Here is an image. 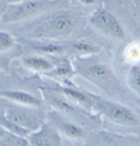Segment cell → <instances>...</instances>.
<instances>
[{
	"instance_id": "obj_1",
	"label": "cell",
	"mask_w": 140,
	"mask_h": 146,
	"mask_svg": "<svg viewBox=\"0 0 140 146\" xmlns=\"http://www.w3.org/2000/svg\"><path fill=\"white\" fill-rule=\"evenodd\" d=\"M90 23L99 30L115 39L125 38V29L113 14L106 10H97L90 19Z\"/></svg>"
},
{
	"instance_id": "obj_2",
	"label": "cell",
	"mask_w": 140,
	"mask_h": 146,
	"mask_svg": "<svg viewBox=\"0 0 140 146\" xmlns=\"http://www.w3.org/2000/svg\"><path fill=\"white\" fill-rule=\"evenodd\" d=\"M98 107L105 116L111 121L123 126H136L138 125V118L130 109L123 105L110 101H100Z\"/></svg>"
},
{
	"instance_id": "obj_3",
	"label": "cell",
	"mask_w": 140,
	"mask_h": 146,
	"mask_svg": "<svg viewBox=\"0 0 140 146\" xmlns=\"http://www.w3.org/2000/svg\"><path fill=\"white\" fill-rule=\"evenodd\" d=\"M6 118L27 131L37 129L39 126L37 117L32 113L24 111V110L11 108L7 111Z\"/></svg>"
},
{
	"instance_id": "obj_4",
	"label": "cell",
	"mask_w": 140,
	"mask_h": 146,
	"mask_svg": "<svg viewBox=\"0 0 140 146\" xmlns=\"http://www.w3.org/2000/svg\"><path fill=\"white\" fill-rule=\"evenodd\" d=\"M73 21L66 14L57 15L53 19L48 25L47 34L51 36H57V35H66L70 33L73 29Z\"/></svg>"
},
{
	"instance_id": "obj_5",
	"label": "cell",
	"mask_w": 140,
	"mask_h": 146,
	"mask_svg": "<svg viewBox=\"0 0 140 146\" xmlns=\"http://www.w3.org/2000/svg\"><path fill=\"white\" fill-rule=\"evenodd\" d=\"M32 146H59L60 137L58 133L48 126H44L40 131L31 137Z\"/></svg>"
},
{
	"instance_id": "obj_6",
	"label": "cell",
	"mask_w": 140,
	"mask_h": 146,
	"mask_svg": "<svg viewBox=\"0 0 140 146\" xmlns=\"http://www.w3.org/2000/svg\"><path fill=\"white\" fill-rule=\"evenodd\" d=\"M42 5L40 2H26V3L20 4L17 7H15L14 9L9 12L5 17V22H9V21H14L18 20V19L23 18L25 16H28L30 14H33L35 11L39 10Z\"/></svg>"
},
{
	"instance_id": "obj_7",
	"label": "cell",
	"mask_w": 140,
	"mask_h": 146,
	"mask_svg": "<svg viewBox=\"0 0 140 146\" xmlns=\"http://www.w3.org/2000/svg\"><path fill=\"white\" fill-rule=\"evenodd\" d=\"M2 95L11 98L13 100L18 101V102H22V103H25V104L40 105V101L37 100V98L28 95V94L22 93V92H17V91L4 92V93H2Z\"/></svg>"
},
{
	"instance_id": "obj_8",
	"label": "cell",
	"mask_w": 140,
	"mask_h": 146,
	"mask_svg": "<svg viewBox=\"0 0 140 146\" xmlns=\"http://www.w3.org/2000/svg\"><path fill=\"white\" fill-rule=\"evenodd\" d=\"M88 73L93 79L98 80L100 82L109 81V79L111 78L109 70L105 66H103V65H100V64L92 65V66L88 69Z\"/></svg>"
},
{
	"instance_id": "obj_9",
	"label": "cell",
	"mask_w": 140,
	"mask_h": 146,
	"mask_svg": "<svg viewBox=\"0 0 140 146\" xmlns=\"http://www.w3.org/2000/svg\"><path fill=\"white\" fill-rule=\"evenodd\" d=\"M0 146H28V142L22 136L7 131V133L0 139Z\"/></svg>"
},
{
	"instance_id": "obj_10",
	"label": "cell",
	"mask_w": 140,
	"mask_h": 146,
	"mask_svg": "<svg viewBox=\"0 0 140 146\" xmlns=\"http://www.w3.org/2000/svg\"><path fill=\"white\" fill-rule=\"evenodd\" d=\"M0 125H1L4 129H8L10 133H14V135H17L18 136H23V135H27V133H28L27 129L20 127L18 125L15 124L14 122L10 121V120H8L6 117L2 116V115H0Z\"/></svg>"
},
{
	"instance_id": "obj_11",
	"label": "cell",
	"mask_w": 140,
	"mask_h": 146,
	"mask_svg": "<svg viewBox=\"0 0 140 146\" xmlns=\"http://www.w3.org/2000/svg\"><path fill=\"white\" fill-rule=\"evenodd\" d=\"M24 63L28 66L35 68L38 70H48L51 69L53 66L48 60L41 58H28L24 60Z\"/></svg>"
},
{
	"instance_id": "obj_12",
	"label": "cell",
	"mask_w": 140,
	"mask_h": 146,
	"mask_svg": "<svg viewBox=\"0 0 140 146\" xmlns=\"http://www.w3.org/2000/svg\"><path fill=\"white\" fill-rule=\"evenodd\" d=\"M129 86L134 92L140 95V66H134L130 70Z\"/></svg>"
},
{
	"instance_id": "obj_13",
	"label": "cell",
	"mask_w": 140,
	"mask_h": 146,
	"mask_svg": "<svg viewBox=\"0 0 140 146\" xmlns=\"http://www.w3.org/2000/svg\"><path fill=\"white\" fill-rule=\"evenodd\" d=\"M61 129L66 133L67 135L72 136V137H82L84 135L83 129L79 127L75 126L70 123H63L61 125Z\"/></svg>"
},
{
	"instance_id": "obj_14",
	"label": "cell",
	"mask_w": 140,
	"mask_h": 146,
	"mask_svg": "<svg viewBox=\"0 0 140 146\" xmlns=\"http://www.w3.org/2000/svg\"><path fill=\"white\" fill-rule=\"evenodd\" d=\"M13 39H12L10 34L0 31V52L9 49L13 46Z\"/></svg>"
},
{
	"instance_id": "obj_15",
	"label": "cell",
	"mask_w": 140,
	"mask_h": 146,
	"mask_svg": "<svg viewBox=\"0 0 140 146\" xmlns=\"http://www.w3.org/2000/svg\"><path fill=\"white\" fill-rule=\"evenodd\" d=\"M62 91H63V93H65L66 95H68L70 96H72V98H76V100H79V101H83V102H88V101L87 96L84 95V94L78 92V91L72 90V89H68V88L62 89Z\"/></svg>"
},
{
	"instance_id": "obj_16",
	"label": "cell",
	"mask_w": 140,
	"mask_h": 146,
	"mask_svg": "<svg viewBox=\"0 0 140 146\" xmlns=\"http://www.w3.org/2000/svg\"><path fill=\"white\" fill-rule=\"evenodd\" d=\"M73 48L77 51L85 52V53H94L97 51V49L94 46L88 43H76L73 45Z\"/></svg>"
},
{
	"instance_id": "obj_17",
	"label": "cell",
	"mask_w": 140,
	"mask_h": 146,
	"mask_svg": "<svg viewBox=\"0 0 140 146\" xmlns=\"http://www.w3.org/2000/svg\"><path fill=\"white\" fill-rule=\"evenodd\" d=\"M37 50L46 52V53H58L63 50V48L60 46H55V45H42V46H37L35 47Z\"/></svg>"
},
{
	"instance_id": "obj_18",
	"label": "cell",
	"mask_w": 140,
	"mask_h": 146,
	"mask_svg": "<svg viewBox=\"0 0 140 146\" xmlns=\"http://www.w3.org/2000/svg\"><path fill=\"white\" fill-rule=\"evenodd\" d=\"M128 56L132 60H136L140 56V48L138 46H130L127 51Z\"/></svg>"
},
{
	"instance_id": "obj_19",
	"label": "cell",
	"mask_w": 140,
	"mask_h": 146,
	"mask_svg": "<svg viewBox=\"0 0 140 146\" xmlns=\"http://www.w3.org/2000/svg\"><path fill=\"white\" fill-rule=\"evenodd\" d=\"M55 104L57 105V107L61 108L62 110H66V111H72V110H73V107H72L70 104H68L67 102L63 101V100H55Z\"/></svg>"
},
{
	"instance_id": "obj_20",
	"label": "cell",
	"mask_w": 140,
	"mask_h": 146,
	"mask_svg": "<svg viewBox=\"0 0 140 146\" xmlns=\"http://www.w3.org/2000/svg\"><path fill=\"white\" fill-rule=\"evenodd\" d=\"M55 73H57V75H66L70 73V69H68V68H66V67H61V68H58Z\"/></svg>"
},
{
	"instance_id": "obj_21",
	"label": "cell",
	"mask_w": 140,
	"mask_h": 146,
	"mask_svg": "<svg viewBox=\"0 0 140 146\" xmlns=\"http://www.w3.org/2000/svg\"><path fill=\"white\" fill-rule=\"evenodd\" d=\"M6 133H7V131H5V129L2 128V127H0V139H1V138L3 137Z\"/></svg>"
},
{
	"instance_id": "obj_22",
	"label": "cell",
	"mask_w": 140,
	"mask_h": 146,
	"mask_svg": "<svg viewBox=\"0 0 140 146\" xmlns=\"http://www.w3.org/2000/svg\"><path fill=\"white\" fill-rule=\"evenodd\" d=\"M93 0H82V3L84 4H93Z\"/></svg>"
}]
</instances>
